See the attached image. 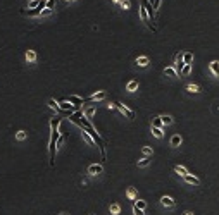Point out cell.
Here are the masks:
<instances>
[{"instance_id": "38", "label": "cell", "mask_w": 219, "mask_h": 215, "mask_svg": "<svg viewBox=\"0 0 219 215\" xmlns=\"http://www.w3.org/2000/svg\"><path fill=\"white\" fill-rule=\"evenodd\" d=\"M40 5V0H31V2H29V9H36V7Z\"/></svg>"}, {"instance_id": "36", "label": "cell", "mask_w": 219, "mask_h": 215, "mask_svg": "<svg viewBox=\"0 0 219 215\" xmlns=\"http://www.w3.org/2000/svg\"><path fill=\"white\" fill-rule=\"evenodd\" d=\"M133 213L135 215H145V210H142V208H138V207L133 205Z\"/></svg>"}, {"instance_id": "9", "label": "cell", "mask_w": 219, "mask_h": 215, "mask_svg": "<svg viewBox=\"0 0 219 215\" xmlns=\"http://www.w3.org/2000/svg\"><path fill=\"white\" fill-rule=\"evenodd\" d=\"M209 69H210V72H212L216 78H219V60H212L210 65H209Z\"/></svg>"}, {"instance_id": "34", "label": "cell", "mask_w": 219, "mask_h": 215, "mask_svg": "<svg viewBox=\"0 0 219 215\" xmlns=\"http://www.w3.org/2000/svg\"><path fill=\"white\" fill-rule=\"evenodd\" d=\"M142 153H143L145 157H152L154 151H152V148H149V146H143V148H142Z\"/></svg>"}, {"instance_id": "42", "label": "cell", "mask_w": 219, "mask_h": 215, "mask_svg": "<svg viewBox=\"0 0 219 215\" xmlns=\"http://www.w3.org/2000/svg\"><path fill=\"white\" fill-rule=\"evenodd\" d=\"M185 215H193L192 212H185Z\"/></svg>"}, {"instance_id": "25", "label": "cell", "mask_w": 219, "mask_h": 215, "mask_svg": "<svg viewBox=\"0 0 219 215\" xmlns=\"http://www.w3.org/2000/svg\"><path fill=\"white\" fill-rule=\"evenodd\" d=\"M150 160H152L150 157H143V158H142V160L138 162V167H147V165L150 164Z\"/></svg>"}, {"instance_id": "14", "label": "cell", "mask_w": 219, "mask_h": 215, "mask_svg": "<svg viewBox=\"0 0 219 215\" xmlns=\"http://www.w3.org/2000/svg\"><path fill=\"white\" fill-rule=\"evenodd\" d=\"M26 60L29 62V64H33V62L36 60V52H35V50H28L26 52Z\"/></svg>"}, {"instance_id": "5", "label": "cell", "mask_w": 219, "mask_h": 215, "mask_svg": "<svg viewBox=\"0 0 219 215\" xmlns=\"http://www.w3.org/2000/svg\"><path fill=\"white\" fill-rule=\"evenodd\" d=\"M102 172H104L102 164H91V165L88 167V174H90V176H98V174H102Z\"/></svg>"}, {"instance_id": "19", "label": "cell", "mask_w": 219, "mask_h": 215, "mask_svg": "<svg viewBox=\"0 0 219 215\" xmlns=\"http://www.w3.org/2000/svg\"><path fill=\"white\" fill-rule=\"evenodd\" d=\"M183 62H185V64H192L193 62V54L192 52H185V54H183Z\"/></svg>"}, {"instance_id": "16", "label": "cell", "mask_w": 219, "mask_h": 215, "mask_svg": "<svg viewBox=\"0 0 219 215\" xmlns=\"http://www.w3.org/2000/svg\"><path fill=\"white\" fill-rule=\"evenodd\" d=\"M93 114H95V107H93V105H91V107H86L85 110H83V115H85L86 119H91Z\"/></svg>"}, {"instance_id": "11", "label": "cell", "mask_w": 219, "mask_h": 215, "mask_svg": "<svg viewBox=\"0 0 219 215\" xmlns=\"http://www.w3.org/2000/svg\"><path fill=\"white\" fill-rule=\"evenodd\" d=\"M183 179H185L188 184H193V186H198V184H200V179L195 177V176H190V174H188V176H185Z\"/></svg>"}, {"instance_id": "33", "label": "cell", "mask_w": 219, "mask_h": 215, "mask_svg": "<svg viewBox=\"0 0 219 215\" xmlns=\"http://www.w3.org/2000/svg\"><path fill=\"white\" fill-rule=\"evenodd\" d=\"M135 207H138V208L145 210V207H147V201H143V200H136V201H135Z\"/></svg>"}, {"instance_id": "28", "label": "cell", "mask_w": 219, "mask_h": 215, "mask_svg": "<svg viewBox=\"0 0 219 215\" xmlns=\"http://www.w3.org/2000/svg\"><path fill=\"white\" fill-rule=\"evenodd\" d=\"M190 72H192V64H185V67L181 71V76H188Z\"/></svg>"}, {"instance_id": "41", "label": "cell", "mask_w": 219, "mask_h": 215, "mask_svg": "<svg viewBox=\"0 0 219 215\" xmlns=\"http://www.w3.org/2000/svg\"><path fill=\"white\" fill-rule=\"evenodd\" d=\"M121 4H123L124 9H129V0H121Z\"/></svg>"}, {"instance_id": "27", "label": "cell", "mask_w": 219, "mask_h": 215, "mask_svg": "<svg viewBox=\"0 0 219 215\" xmlns=\"http://www.w3.org/2000/svg\"><path fill=\"white\" fill-rule=\"evenodd\" d=\"M48 107H50V108H53L55 112H59V110H60V108H59V103L55 102V100H48Z\"/></svg>"}, {"instance_id": "35", "label": "cell", "mask_w": 219, "mask_h": 215, "mask_svg": "<svg viewBox=\"0 0 219 215\" xmlns=\"http://www.w3.org/2000/svg\"><path fill=\"white\" fill-rule=\"evenodd\" d=\"M150 5H152V9H154V12H155L160 5V0H150Z\"/></svg>"}, {"instance_id": "7", "label": "cell", "mask_w": 219, "mask_h": 215, "mask_svg": "<svg viewBox=\"0 0 219 215\" xmlns=\"http://www.w3.org/2000/svg\"><path fill=\"white\" fill-rule=\"evenodd\" d=\"M59 108H60V110H66V112L74 114V105L69 103V102H59Z\"/></svg>"}, {"instance_id": "20", "label": "cell", "mask_w": 219, "mask_h": 215, "mask_svg": "<svg viewBox=\"0 0 219 215\" xmlns=\"http://www.w3.org/2000/svg\"><path fill=\"white\" fill-rule=\"evenodd\" d=\"M60 115L59 117H53V119H50V127L52 129H59V124H60Z\"/></svg>"}, {"instance_id": "26", "label": "cell", "mask_w": 219, "mask_h": 215, "mask_svg": "<svg viewBox=\"0 0 219 215\" xmlns=\"http://www.w3.org/2000/svg\"><path fill=\"white\" fill-rule=\"evenodd\" d=\"M186 91H190V93H198V91H200V88H198L197 84H188V86H186Z\"/></svg>"}, {"instance_id": "29", "label": "cell", "mask_w": 219, "mask_h": 215, "mask_svg": "<svg viewBox=\"0 0 219 215\" xmlns=\"http://www.w3.org/2000/svg\"><path fill=\"white\" fill-rule=\"evenodd\" d=\"M26 136H28V133H26V131H22V129H21V131H17L16 138H17V140H19V141H22V140H26Z\"/></svg>"}, {"instance_id": "39", "label": "cell", "mask_w": 219, "mask_h": 215, "mask_svg": "<svg viewBox=\"0 0 219 215\" xmlns=\"http://www.w3.org/2000/svg\"><path fill=\"white\" fill-rule=\"evenodd\" d=\"M50 14H52V11H50V9H43L40 16H43V17H45V16H50Z\"/></svg>"}, {"instance_id": "4", "label": "cell", "mask_w": 219, "mask_h": 215, "mask_svg": "<svg viewBox=\"0 0 219 215\" xmlns=\"http://www.w3.org/2000/svg\"><path fill=\"white\" fill-rule=\"evenodd\" d=\"M140 17H142V21H143V22H147V26H149V28H152V29L155 31V28H154V24L150 22L149 12H147V9H145V5H143V4H142V7H140Z\"/></svg>"}, {"instance_id": "3", "label": "cell", "mask_w": 219, "mask_h": 215, "mask_svg": "<svg viewBox=\"0 0 219 215\" xmlns=\"http://www.w3.org/2000/svg\"><path fill=\"white\" fill-rule=\"evenodd\" d=\"M114 107H118L119 110H121V114H124L128 119H135V112H133L129 107H126L124 103H119V102H118V103H114Z\"/></svg>"}, {"instance_id": "23", "label": "cell", "mask_w": 219, "mask_h": 215, "mask_svg": "<svg viewBox=\"0 0 219 215\" xmlns=\"http://www.w3.org/2000/svg\"><path fill=\"white\" fill-rule=\"evenodd\" d=\"M136 88H138V81H129L128 86H126V90H128V91H135Z\"/></svg>"}, {"instance_id": "17", "label": "cell", "mask_w": 219, "mask_h": 215, "mask_svg": "<svg viewBox=\"0 0 219 215\" xmlns=\"http://www.w3.org/2000/svg\"><path fill=\"white\" fill-rule=\"evenodd\" d=\"M136 64H138L140 67H147V65L150 64V60H149V57H138V59H136Z\"/></svg>"}, {"instance_id": "15", "label": "cell", "mask_w": 219, "mask_h": 215, "mask_svg": "<svg viewBox=\"0 0 219 215\" xmlns=\"http://www.w3.org/2000/svg\"><path fill=\"white\" fill-rule=\"evenodd\" d=\"M169 143H171V146H173V148H176V146H180V145H181V136H180V134H174V136L171 138V141H169Z\"/></svg>"}, {"instance_id": "8", "label": "cell", "mask_w": 219, "mask_h": 215, "mask_svg": "<svg viewBox=\"0 0 219 215\" xmlns=\"http://www.w3.org/2000/svg\"><path fill=\"white\" fill-rule=\"evenodd\" d=\"M160 205H162V207H167V208H173V207H174V200H173L171 196H162V198H160Z\"/></svg>"}, {"instance_id": "21", "label": "cell", "mask_w": 219, "mask_h": 215, "mask_svg": "<svg viewBox=\"0 0 219 215\" xmlns=\"http://www.w3.org/2000/svg\"><path fill=\"white\" fill-rule=\"evenodd\" d=\"M152 134H154L155 138H159V140H160V138L164 136V133H162V129H160V127H154V126H152Z\"/></svg>"}, {"instance_id": "18", "label": "cell", "mask_w": 219, "mask_h": 215, "mask_svg": "<svg viewBox=\"0 0 219 215\" xmlns=\"http://www.w3.org/2000/svg\"><path fill=\"white\" fill-rule=\"evenodd\" d=\"M164 74L169 76V78H178V72L174 67H166V69H164Z\"/></svg>"}, {"instance_id": "45", "label": "cell", "mask_w": 219, "mask_h": 215, "mask_svg": "<svg viewBox=\"0 0 219 215\" xmlns=\"http://www.w3.org/2000/svg\"><path fill=\"white\" fill-rule=\"evenodd\" d=\"M62 215H67V213H62Z\"/></svg>"}, {"instance_id": "10", "label": "cell", "mask_w": 219, "mask_h": 215, "mask_svg": "<svg viewBox=\"0 0 219 215\" xmlns=\"http://www.w3.org/2000/svg\"><path fill=\"white\" fill-rule=\"evenodd\" d=\"M67 102H69V103H73V105L76 107V105H83V103H85V100H83L81 97H78V95H71Z\"/></svg>"}, {"instance_id": "32", "label": "cell", "mask_w": 219, "mask_h": 215, "mask_svg": "<svg viewBox=\"0 0 219 215\" xmlns=\"http://www.w3.org/2000/svg\"><path fill=\"white\" fill-rule=\"evenodd\" d=\"M45 9L53 11V9H55V0H47V2H45Z\"/></svg>"}, {"instance_id": "6", "label": "cell", "mask_w": 219, "mask_h": 215, "mask_svg": "<svg viewBox=\"0 0 219 215\" xmlns=\"http://www.w3.org/2000/svg\"><path fill=\"white\" fill-rule=\"evenodd\" d=\"M183 67H185V62H183V54H178L176 59H174V69H176V72L181 74Z\"/></svg>"}, {"instance_id": "12", "label": "cell", "mask_w": 219, "mask_h": 215, "mask_svg": "<svg viewBox=\"0 0 219 215\" xmlns=\"http://www.w3.org/2000/svg\"><path fill=\"white\" fill-rule=\"evenodd\" d=\"M174 172H178L181 177H185V176H188L190 172H188V169L186 167H183V165H174Z\"/></svg>"}, {"instance_id": "30", "label": "cell", "mask_w": 219, "mask_h": 215, "mask_svg": "<svg viewBox=\"0 0 219 215\" xmlns=\"http://www.w3.org/2000/svg\"><path fill=\"white\" fill-rule=\"evenodd\" d=\"M83 140H85V141H86V143H90V145H93V143H95V141L91 140V136H90V134H88V133H86L85 129H83Z\"/></svg>"}, {"instance_id": "37", "label": "cell", "mask_w": 219, "mask_h": 215, "mask_svg": "<svg viewBox=\"0 0 219 215\" xmlns=\"http://www.w3.org/2000/svg\"><path fill=\"white\" fill-rule=\"evenodd\" d=\"M128 198H131V200L136 198V191H135L133 188H129V189H128Z\"/></svg>"}, {"instance_id": "40", "label": "cell", "mask_w": 219, "mask_h": 215, "mask_svg": "<svg viewBox=\"0 0 219 215\" xmlns=\"http://www.w3.org/2000/svg\"><path fill=\"white\" fill-rule=\"evenodd\" d=\"M64 145V136H60L59 140H57V148H59V146H62Z\"/></svg>"}, {"instance_id": "22", "label": "cell", "mask_w": 219, "mask_h": 215, "mask_svg": "<svg viewBox=\"0 0 219 215\" xmlns=\"http://www.w3.org/2000/svg\"><path fill=\"white\" fill-rule=\"evenodd\" d=\"M160 121H162V124H164V126H169V124H173V117H171V115H160Z\"/></svg>"}, {"instance_id": "31", "label": "cell", "mask_w": 219, "mask_h": 215, "mask_svg": "<svg viewBox=\"0 0 219 215\" xmlns=\"http://www.w3.org/2000/svg\"><path fill=\"white\" fill-rule=\"evenodd\" d=\"M119 212H121V207H119L118 203H114V205H111V213H114V215H118Z\"/></svg>"}, {"instance_id": "2", "label": "cell", "mask_w": 219, "mask_h": 215, "mask_svg": "<svg viewBox=\"0 0 219 215\" xmlns=\"http://www.w3.org/2000/svg\"><path fill=\"white\" fill-rule=\"evenodd\" d=\"M60 138L59 129H52V136H50V143H48V153H50V165H55V150H57V140Z\"/></svg>"}, {"instance_id": "13", "label": "cell", "mask_w": 219, "mask_h": 215, "mask_svg": "<svg viewBox=\"0 0 219 215\" xmlns=\"http://www.w3.org/2000/svg\"><path fill=\"white\" fill-rule=\"evenodd\" d=\"M105 98V91H98V93H93L88 100H91V102H98V100H104Z\"/></svg>"}, {"instance_id": "24", "label": "cell", "mask_w": 219, "mask_h": 215, "mask_svg": "<svg viewBox=\"0 0 219 215\" xmlns=\"http://www.w3.org/2000/svg\"><path fill=\"white\" fill-rule=\"evenodd\" d=\"M152 126H154V127H160V129H162V126H164V124H162V121H160V115H159V117H154V119H152Z\"/></svg>"}, {"instance_id": "1", "label": "cell", "mask_w": 219, "mask_h": 215, "mask_svg": "<svg viewBox=\"0 0 219 215\" xmlns=\"http://www.w3.org/2000/svg\"><path fill=\"white\" fill-rule=\"evenodd\" d=\"M78 126H80L81 129H85L86 133L91 136V140H93L97 145H98V148H100V151H102V158H104V146H105V145H104V140H102L100 136H98V133H97L95 129H93V126H91V124L86 121L85 115H83V119H80V124H78Z\"/></svg>"}, {"instance_id": "44", "label": "cell", "mask_w": 219, "mask_h": 215, "mask_svg": "<svg viewBox=\"0 0 219 215\" xmlns=\"http://www.w3.org/2000/svg\"><path fill=\"white\" fill-rule=\"evenodd\" d=\"M66 2H71V0H66Z\"/></svg>"}, {"instance_id": "43", "label": "cell", "mask_w": 219, "mask_h": 215, "mask_svg": "<svg viewBox=\"0 0 219 215\" xmlns=\"http://www.w3.org/2000/svg\"><path fill=\"white\" fill-rule=\"evenodd\" d=\"M114 2H121V0H114Z\"/></svg>"}, {"instance_id": "46", "label": "cell", "mask_w": 219, "mask_h": 215, "mask_svg": "<svg viewBox=\"0 0 219 215\" xmlns=\"http://www.w3.org/2000/svg\"><path fill=\"white\" fill-rule=\"evenodd\" d=\"M90 215H93V213H90Z\"/></svg>"}]
</instances>
